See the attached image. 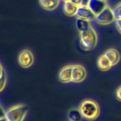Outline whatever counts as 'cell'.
<instances>
[{"instance_id":"obj_11","label":"cell","mask_w":121,"mask_h":121,"mask_svg":"<svg viewBox=\"0 0 121 121\" xmlns=\"http://www.w3.org/2000/svg\"><path fill=\"white\" fill-rule=\"evenodd\" d=\"M97 66L100 70L103 71L109 70L111 68V67H112L109 60L104 55H102L97 58Z\"/></svg>"},{"instance_id":"obj_21","label":"cell","mask_w":121,"mask_h":121,"mask_svg":"<svg viewBox=\"0 0 121 121\" xmlns=\"http://www.w3.org/2000/svg\"><path fill=\"white\" fill-rule=\"evenodd\" d=\"M89 1L90 0H83V4H82V5H87Z\"/></svg>"},{"instance_id":"obj_15","label":"cell","mask_w":121,"mask_h":121,"mask_svg":"<svg viewBox=\"0 0 121 121\" xmlns=\"http://www.w3.org/2000/svg\"><path fill=\"white\" fill-rule=\"evenodd\" d=\"M68 117L69 121H81L83 117L79 109H73L68 112Z\"/></svg>"},{"instance_id":"obj_13","label":"cell","mask_w":121,"mask_h":121,"mask_svg":"<svg viewBox=\"0 0 121 121\" xmlns=\"http://www.w3.org/2000/svg\"><path fill=\"white\" fill-rule=\"evenodd\" d=\"M78 7L73 4L70 1H65L63 6V11L68 16H75Z\"/></svg>"},{"instance_id":"obj_22","label":"cell","mask_w":121,"mask_h":121,"mask_svg":"<svg viewBox=\"0 0 121 121\" xmlns=\"http://www.w3.org/2000/svg\"><path fill=\"white\" fill-rule=\"evenodd\" d=\"M0 121H8L7 119H6L5 117H1L0 118Z\"/></svg>"},{"instance_id":"obj_3","label":"cell","mask_w":121,"mask_h":121,"mask_svg":"<svg viewBox=\"0 0 121 121\" xmlns=\"http://www.w3.org/2000/svg\"><path fill=\"white\" fill-rule=\"evenodd\" d=\"M28 112V107L24 104H17L9 108L5 112L8 121H23Z\"/></svg>"},{"instance_id":"obj_14","label":"cell","mask_w":121,"mask_h":121,"mask_svg":"<svg viewBox=\"0 0 121 121\" xmlns=\"http://www.w3.org/2000/svg\"><path fill=\"white\" fill-rule=\"evenodd\" d=\"M75 26L77 30L80 33L87 30L91 26L90 24V21L81 19V18H77Z\"/></svg>"},{"instance_id":"obj_6","label":"cell","mask_w":121,"mask_h":121,"mask_svg":"<svg viewBox=\"0 0 121 121\" xmlns=\"http://www.w3.org/2000/svg\"><path fill=\"white\" fill-rule=\"evenodd\" d=\"M87 76V72L83 66L73 65L72 68V82H80L83 81Z\"/></svg>"},{"instance_id":"obj_10","label":"cell","mask_w":121,"mask_h":121,"mask_svg":"<svg viewBox=\"0 0 121 121\" xmlns=\"http://www.w3.org/2000/svg\"><path fill=\"white\" fill-rule=\"evenodd\" d=\"M104 55L109 60L112 66L115 65L119 62L121 56L119 51L116 49H109L104 52Z\"/></svg>"},{"instance_id":"obj_5","label":"cell","mask_w":121,"mask_h":121,"mask_svg":"<svg viewBox=\"0 0 121 121\" xmlns=\"http://www.w3.org/2000/svg\"><path fill=\"white\" fill-rule=\"evenodd\" d=\"M18 62L20 65L24 68L30 67L34 62V56L30 50L24 49L18 56Z\"/></svg>"},{"instance_id":"obj_7","label":"cell","mask_w":121,"mask_h":121,"mask_svg":"<svg viewBox=\"0 0 121 121\" xmlns=\"http://www.w3.org/2000/svg\"><path fill=\"white\" fill-rule=\"evenodd\" d=\"M75 16L77 18H81V19L88 21L95 19V17H96L95 14L91 11L87 5L79 6L75 14Z\"/></svg>"},{"instance_id":"obj_16","label":"cell","mask_w":121,"mask_h":121,"mask_svg":"<svg viewBox=\"0 0 121 121\" xmlns=\"http://www.w3.org/2000/svg\"><path fill=\"white\" fill-rule=\"evenodd\" d=\"M0 67H1V72H0V89H1V91H2L5 87L7 78L6 73H5L4 68H3L2 64H1Z\"/></svg>"},{"instance_id":"obj_23","label":"cell","mask_w":121,"mask_h":121,"mask_svg":"<svg viewBox=\"0 0 121 121\" xmlns=\"http://www.w3.org/2000/svg\"><path fill=\"white\" fill-rule=\"evenodd\" d=\"M64 1H69V0H63Z\"/></svg>"},{"instance_id":"obj_17","label":"cell","mask_w":121,"mask_h":121,"mask_svg":"<svg viewBox=\"0 0 121 121\" xmlns=\"http://www.w3.org/2000/svg\"><path fill=\"white\" fill-rule=\"evenodd\" d=\"M113 11L116 19L121 18V3L117 4L113 9Z\"/></svg>"},{"instance_id":"obj_18","label":"cell","mask_w":121,"mask_h":121,"mask_svg":"<svg viewBox=\"0 0 121 121\" xmlns=\"http://www.w3.org/2000/svg\"><path fill=\"white\" fill-rule=\"evenodd\" d=\"M115 97L119 101L121 102V86L117 87L115 91Z\"/></svg>"},{"instance_id":"obj_4","label":"cell","mask_w":121,"mask_h":121,"mask_svg":"<svg viewBox=\"0 0 121 121\" xmlns=\"http://www.w3.org/2000/svg\"><path fill=\"white\" fill-rule=\"evenodd\" d=\"M95 20L99 24L107 25L112 23L116 18L112 9L107 6L100 13L96 16Z\"/></svg>"},{"instance_id":"obj_8","label":"cell","mask_w":121,"mask_h":121,"mask_svg":"<svg viewBox=\"0 0 121 121\" xmlns=\"http://www.w3.org/2000/svg\"><path fill=\"white\" fill-rule=\"evenodd\" d=\"M87 6L95 16L100 13L108 5L106 0H90Z\"/></svg>"},{"instance_id":"obj_12","label":"cell","mask_w":121,"mask_h":121,"mask_svg":"<svg viewBox=\"0 0 121 121\" xmlns=\"http://www.w3.org/2000/svg\"><path fill=\"white\" fill-rule=\"evenodd\" d=\"M59 3L60 0H39L42 7L48 11H52L56 9Z\"/></svg>"},{"instance_id":"obj_24","label":"cell","mask_w":121,"mask_h":121,"mask_svg":"<svg viewBox=\"0 0 121 121\" xmlns=\"http://www.w3.org/2000/svg\"></svg>"},{"instance_id":"obj_2","label":"cell","mask_w":121,"mask_h":121,"mask_svg":"<svg viewBox=\"0 0 121 121\" xmlns=\"http://www.w3.org/2000/svg\"><path fill=\"white\" fill-rule=\"evenodd\" d=\"M80 43L86 51H90L96 47L98 41V37L93 27H90L85 32L80 33Z\"/></svg>"},{"instance_id":"obj_1","label":"cell","mask_w":121,"mask_h":121,"mask_svg":"<svg viewBox=\"0 0 121 121\" xmlns=\"http://www.w3.org/2000/svg\"><path fill=\"white\" fill-rule=\"evenodd\" d=\"M78 109L82 117L90 121L97 118L100 113L99 106L97 102L91 99H86L81 102Z\"/></svg>"},{"instance_id":"obj_19","label":"cell","mask_w":121,"mask_h":121,"mask_svg":"<svg viewBox=\"0 0 121 121\" xmlns=\"http://www.w3.org/2000/svg\"><path fill=\"white\" fill-rule=\"evenodd\" d=\"M69 1L78 7L82 5L83 4V0H69Z\"/></svg>"},{"instance_id":"obj_9","label":"cell","mask_w":121,"mask_h":121,"mask_svg":"<svg viewBox=\"0 0 121 121\" xmlns=\"http://www.w3.org/2000/svg\"><path fill=\"white\" fill-rule=\"evenodd\" d=\"M73 65H67L60 69L58 74V79L62 83H68L72 81Z\"/></svg>"},{"instance_id":"obj_20","label":"cell","mask_w":121,"mask_h":121,"mask_svg":"<svg viewBox=\"0 0 121 121\" xmlns=\"http://www.w3.org/2000/svg\"><path fill=\"white\" fill-rule=\"evenodd\" d=\"M116 25L117 27V29L121 33V18L116 19Z\"/></svg>"}]
</instances>
